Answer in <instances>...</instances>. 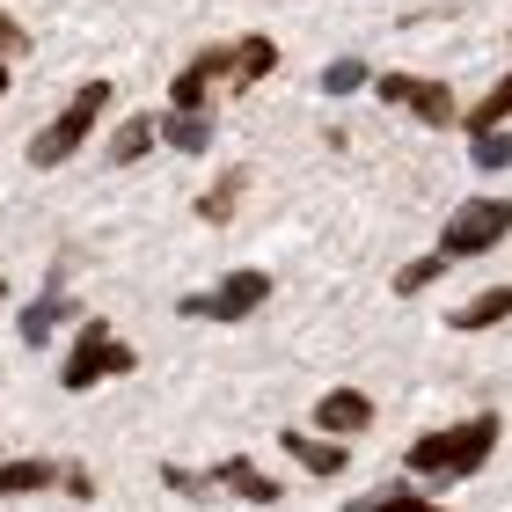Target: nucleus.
I'll list each match as a JSON object with an SVG mask.
<instances>
[{"instance_id": "nucleus-1", "label": "nucleus", "mask_w": 512, "mask_h": 512, "mask_svg": "<svg viewBox=\"0 0 512 512\" xmlns=\"http://www.w3.org/2000/svg\"><path fill=\"white\" fill-rule=\"evenodd\" d=\"M498 432H505V417H498V410H476V417H461V425L425 432V439L410 447L403 469H410L417 483H439V491H454L461 476H476L483 461L498 454Z\"/></svg>"}, {"instance_id": "nucleus-2", "label": "nucleus", "mask_w": 512, "mask_h": 512, "mask_svg": "<svg viewBox=\"0 0 512 512\" xmlns=\"http://www.w3.org/2000/svg\"><path fill=\"white\" fill-rule=\"evenodd\" d=\"M103 110H110V81H81L74 96H66L59 118L30 139V169H59V161H74V154L88 147V139H96Z\"/></svg>"}, {"instance_id": "nucleus-3", "label": "nucleus", "mask_w": 512, "mask_h": 512, "mask_svg": "<svg viewBox=\"0 0 512 512\" xmlns=\"http://www.w3.org/2000/svg\"><path fill=\"white\" fill-rule=\"evenodd\" d=\"M118 374H132V344L110 330L103 315H88L81 337H74V352H66V366H59V388L66 395H88V388H103V381H118Z\"/></svg>"}, {"instance_id": "nucleus-4", "label": "nucleus", "mask_w": 512, "mask_h": 512, "mask_svg": "<svg viewBox=\"0 0 512 512\" xmlns=\"http://www.w3.org/2000/svg\"><path fill=\"white\" fill-rule=\"evenodd\" d=\"M505 235H512V198H461L454 220L439 227V256H447V264H469V256L498 249Z\"/></svg>"}, {"instance_id": "nucleus-5", "label": "nucleus", "mask_w": 512, "mask_h": 512, "mask_svg": "<svg viewBox=\"0 0 512 512\" xmlns=\"http://www.w3.org/2000/svg\"><path fill=\"white\" fill-rule=\"evenodd\" d=\"M256 308H271V271H256V264L227 271L213 293H183V300H176L183 322H249Z\"/></svg>"}, {"instance_id": "nucleus-6", "label": "nucleus", "mask_w": 512, "mask_h": 512, "mask_svg": "<svg viewBox=\"0 0 512 512\" xmlns=\"http://www.w3.org/2000/svg\"><path fill=\"white\" fill-rule=\"evenodd\" d=\"M388 110H410V118H425L432 132H454L461 125V96L447 81H432V74H381V81H366Z\"/></svg>"}, {"instance_id": "nucleus-7", "label": "nucleus", "mask_w": 512, "mask_h": 512, "mask_svg": "<svg viewBox=\"0 0 512 512\" xmlns=\"http://www.w3.org/2000/svg\"><path fill=\"white\" fill-rule=\"evenodd\" d=\"M278 447H286L308 476H322V483L352 469V447H344V439H330V432H278Z\"/></svg>"}, {"instance_id": "nucleus-8", "label": "nucleus", "mask_w": 512, "mask_h": 512, "mask_svg": "<svg viewBox=\"0 0 512 512\" xmlns=\"http://www.w3.org/2000/svg\"><path fill=\"white\" fill-rule=\"evenodd\" d=\"M366 425H374V395H366V388H330L315 403V432H330V439H352Z\"/></svg>"}, {"instance_id": "nucleus-9", "label": "nucleus", "mask_w": 512, "mask_h": 512, "mask_svg": "<svg viewBox=\"0 0 512 512\" xmlns=\"http://www.w3.org/2000/svg\"><path fill=\"white\" fill-rule=\"evenodd\" d=\"M213 491H235L242 505H278V498H286V483H278V476H264L249 454H227L220 469H213Z\"/></svg>"}, {"instance_id": "nucleus-10", "label": "nucleus", "mask_w": 512, "mask_h": 512, "mask_svg": "<svg viewBox=\"0 0 512 512\" xmlns=\"http://www.w3.org/2000/svg\"><path fill=\"white\" fill-rule=\"evenodd\" d=\"M59 483V461L52 454H0V498H37Z\"/></svg>"}, {"instance_id": "nucleus-11", "label": "nucleus", "mask_w": 512, "mask_h": 512, "mask_svg": "<svg viewBox=\"0 0 512 512\" xmlns=\"http://www.w3.org/2000/svg\"><path fill=\"white\" fill-rule=\"evenodd\" d=\"M278 74V44L256 30V37H242V44H227V81L235 88H256V81H271Z\"/></svg>"}, {"instance_id": "nucleus-12", "label": "nucleus", "mask_w": 512, "mask_h": 512, "mask_svg": "<svg viewBox=\"0 0 512 512\" xmlns=\"http://www.w3.org/2000/svg\"><path fill=\"white\" fill-rule=\"evenodd\" d=\"M154 132L169 139L176 154H205V147H213V110H161Z\"/></svg>"}, {"instance_id": "nucleus-13", "label": "nucleus", "mask_w": 512, "mask_h": 512, "mask_svg": "<svg viewBox=\"0 0 512 512\" xmlns=\"http://www.w3.org/2000/svg\"><path fill=\"white\" fill-rule=\"evenodd\" d=\"M461 337H476V330H498V322H512V286H483L461 315H447Z\"/></svg>"}, {"instance_id": "nucleus-14", "label": "nucleus", "mask_w": 512, "mask_h": 512, "mask_svg": "<svg viewBox=\"0 0 512 512\" xmlns=\"http://www.w3.org/2000/svg\"><path fill=\"white\" fill-rule=\"evenodd\" d=\"M147 154H154V118H125L110 132V147H103L110 169H132V161H147Z\"/></svg>"}, {"instance_id": "nucleus-15", "label": "nucleus", "mask_w": 512, "mask_h": 512, "mask_svg": "<svg viewBox=\"0 0 512 512\" xmlns=\"http://www.w3.org/2000/svg\"><path fill=\"white\" fill-rule=\"evenodd\" d=\"M352 512H447L432 491H410V483H388V491H374V498H359Z\"/></svg>"}, {"instance_id": "nucleus-16", "label": "nucleus", "mask_w": 512, "mask_h": 512, "mask_svg": "<svg viewBox=\"0 0 512 512\" xmlns=\"http://www.w3.org/2000/svg\"><path fill=\"white\" fill-rule=\"evenodd\" d=\"M512 118V74L491 88V96H483V103H469V110H461V125H469V132H498Z\"/></svg>"}, {"instance_id": "nucleus-17", "label": "nucleus", "mask_w": 512, "mask_h": 512, "mask_svg": "<svg viewBox=\"0 0 512 512\" xmlns=\"http://www.w3.org/2000/svg\"><path fill=\"white\" fill-rule=\"evenodd\" d=\"M469 161L483 176H498V169H512V132L498 125V132H469Z\"/></svg>"}, {"instance_id": "nucleus-18", "label": "nucleus", "mask_w": 512, "mask_h": 512, "mask_svg": "<svg viewBox=\"0 0 512 512\" xmlns=\"http://www.w3.org/2000/svg\"><path fill=\"white\" fill-rule=\"evenodd\" d=\"M454 264H447V256H417V264H403V271H395V293H403V300H417V293H425V286H439V278H447Z\"/></svg>"}, {"instance_id": "nucleus-19", "label": "nucleus", "mask_w": 512, "mask_h": 512, "mask_svg": "<svg viewBox=\"0 0 512 512\" xmlns=\"http://www.w3.org/2000/svg\"><path fill=\"white\" fill-rule=\"evenodd\" d=\"M59 315H66V308H59V300H52V293H37V300H30V308H22V344H44V337H52V330H59Z\"/></svg>"}, {"instance_id": "nucleus-20", "label": "nucleus", "mask_w": 512, "mask_h": 512, "mask_svg": "<svg viewBox=\"0 0 512 512\" xmlns=\"http://www.w3.org/2000/svg\"><path fill=\"white\" fill-rule=\"evenodd\" d=\"M235 191H242V169H227V176L213 183V191L198 198V220H213V227H220L227 213H235Z\"/></svg>"}, {"instance_id": "nucleus-21", "label": "nucleus", "mask_w": 512, "mask_h": 512, "mask_svg": "<svg viewBox=\"0 0 512 512\" xmlns=\"http://www.w3.org/2000/svg\"><path fill=\"white\" fill-rule=\"evenodd\" d=\"M366 81H374V74H366L359 59H330V66H322V88H330V96H352V88H366Z\"/></svg>"}, {"instance_id": "nucleus-22", "label": "nucleus", "mask_w": 512, "mask_h": 512, "mask_svg": "<svg viewBox=\"0 0 512 512\" xmlns=\"http://www.w3.org/2000/svg\"><path fill=\"white\" fill-rule=\"evenodd\" d=\"M59 491L74 498V505H88V498H96V476H88L81 461H59Z\"/></svg>"}, {"instance_id": "nucleus-23", "label": "nucleus", "mask_w": 512, "mask_h": 512, "mask_svg": "<svg viewBox=\"0 0 512 512\" xmlns=\"http://www.w3.org/2000/svg\"><path fill=\"white\" fill-rule=\"evenodd\" d=\"M22 44H30V30H22V22H15L8 8H0V59H15Z\"/></svg>"}, {"instance_id": "nucleus-24", "label": "nucleus", "mask_w": 512, "mask_h": 512, "mask_svg": "<svg viewBox=\"0 0 512 512\" xmlns=\"http://www.w3.org/2000/svg\"><path fill=\"white\" fill-rule=\"evenodd\" d=\"M161 483H176L183 498H205V491H213V476H191V469H161Z\"/></svg>"}, {"instance_id": "nucleus-25", "label": "nucleus", "mask_w": 512, "mask_h": 512, "mask_svg": "<svg viewBox=\"0 0 512 512\" xmlns=\"http://www.w3.org/2000/svg\"><path fill=\"white\" fill-rule=\"evenodd\" d=\"M8 88H15V74H8V59H0V96H8Z\"/></svg>"}, {"instance_id": "nucleus-26", "label": "nucleus", "mask_w": 512, "mask_h": 512, "mask_svg": "<svg viewBox=\"0 0 512 512\" xmlns=\"http://www.w3.org/2000/svg\"><path fill=\"white\" fill-rule=\"evenodd\" d=\"M0 300H8V278H0Z\"/></svg>"}, {"instance_id": "nucleus-27", "label": "nucleus", "mask_w": 512, "mask_h": 512, "mask_svg": "<svg viewBox=\"0 0 512 512\" xmlns=\"http://www.w3.org/2000/svg\"><path fill=\"white\" fill-rule=\"evenodd\" d=\"M0 454H8V447H0Z\"/></svg>"}]
</instances>
